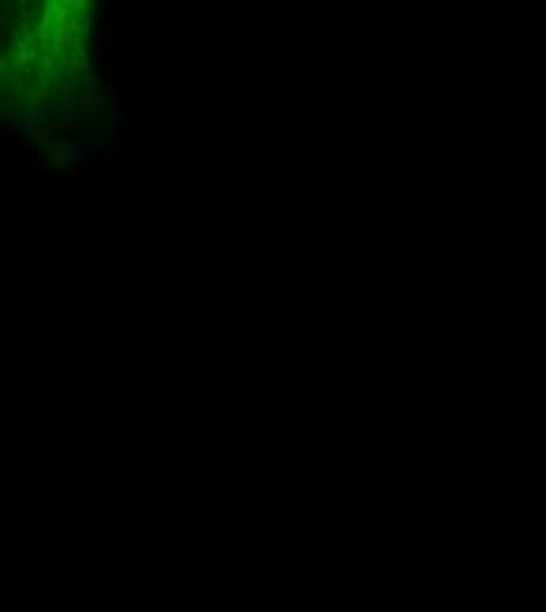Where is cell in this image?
<instances>
[{
	"mask_svg": "<svg viewBox=\"0 0 546 612\" xmlns=\"http://www.w3.org/2000/svg\"><path fill=\"white\" fill-rule=\"evenodd\" d=\"M82 85H85V92H92V90H101L99 78H97V76H82Z\"/></svg>",
	"mask_w": 546,
	"mask_h": 612,
	"instance_id": "obj_9",
	"label": "cell"
},
{
	"mask_svg": "<svg viewBox=\"0 0 546 612\" xmlns=\"http://www.w3.org/2000/svg\"><path fill=\"white\" fill-rule=\"evenodd\" d=\"M54 120H57V125H61V127H73L76 125V120H78V113H73V111H59L57 116H54Z\"/></svg>",
	"mask_w": 546,
	"mask_h": 612,
	"instance_id": "obj_6",
	"label": "cell"
},
{
	"mask_svg": "<svg viewBox=\"0 0 546 612\" xmlns=\"http://www.w3.org/2000/svg\"><path fill=\"white\" fill-rule=\"evenodd\" d=\"M47 118H50V113L45 111V92H42V90L29 94V97L21 101L19 120L26 125V129H40V125L45 123Z\"/></svg>",
	"mask_w": 546,
	"mask_h": 612,
	"instance_id": "obj_2",
	"label": "cell"
},
{
	"mask_svg": "<svg viewBox=\"0 0 546 612\" xmlns=\"http://www.w3.org/2000/svg\"><path fill=\"white\" fill-rule=\"evenodd\" d=\"M64 186L69 188V191H76V188H78V182H76V174H71V179H69V182H66V184H64Z\"/></svg>",
	"mask_w": 546,
	"mask_h": 612,
	"instance_id": "obj_14",
	"label": "cell"
},
{
	"mask_svg": "<svg viewBox=\"0 0 546 612\" xmlns=\"http://www.w3.org/2000/svg\"><path fill=\"white\" fill-rule=\"evenodd\" d=\"M88 141L90 139H76V141H66V139H57L50 144V158L57 165L59 170H69L71 174H76V170L82 165V160L92 158L88 153Z\"/></svg>",
	"mask_w": 546,
	"mask_h": 612,
	"instance_id": "obj_1",
	"label": "cell"
},
{
	"mask_svg": "<svg viewBox=\"0 0 546 612\" xmlns=\"http://www.w3.org/2000/svg\"><path fill=\"white\" fill-rule=\"evenodd\" d=\"M50 38H52V50H54V52H61V50H64V42H69V29L54 26Z\"/></svg>",
	"mask_w": 546,
	"mask_h": 612,
	"instance_id": "obj_5",
	"label": "cell"
},
{
	"mask_svg": "<svg viewBox=\"0 0 546 612\" xmlns=\"http://www.w3.org/2000/svg\"><path fill=\"white\" fill-rule=\"evenodd\" d=\"M38 61H40V71H45V73H47V71H52V69H54L52 57H47V54H40V59H38Z\"/></svg>",
	"mask_w": 546,
	"mask_h": 612,
	"instance_id": "obj_10",
	"label": "cell"
},
{
	"mask_svg": "<svg viewBox=\"0 0 546 612\" xmlns=\"http://www.w3.org/2000/svg\"><path fill=\"white\" fill-rule=\"evenodd\" d=\"M94 139H97V141H104V139H106V132H97V135H94Z\"/></svg>",
	"mask_w": 546,
	"mask_h": 612,
	"instance_id": "obj_16",
	"label": "cell"
},
{
	"mask_svg": "<svg viewBox=\"0 0 546 612\" xmlns=\"http://www.w3.org/2000/svg\"><path fill=\"white\" fill-rule=\"evenodd\" d=\"M7 85H10L7 92H10L12 97H14V94H24V90H26L24 88V78H19V76H12L10 80H7Z\"/></svg>",
	"mask_w": 546,
	"mask_h": 612,
	"instance_id": "obj_7",
	"label": "cell"
},
{
	"mask_svg": "<svg viewBox=\"0 0 546 612\" xmlns=\"http://www.w3.org/2000/svg\"><path fill=\"white\" fill-rule=\"evenodd\" d=\"M0 141H3V144H0V148H3V151H12V144H10V141H7V139H0Z\"/></svg>",
	"mask_w": 546,
	"mask_h": 612,
	"instance_id": "obj_15",
	"label": "cell"
},
{
	"mask_svg": "<svg viewBox=\"0 0 546 612\" xmlns=\"http://www.w3.org/2000/svg\"><path fill=\"white\" fill-rule=\"evenodd\" d=\"M78 69H82V71L90 69V57L82 47L71 50V54H69V71H78Z\"/></svg>",
	"mask_w": 546,
	"mask_h": 612,
	"instance_id": "obj_3",
	"label": "cell"
},
{
	"mask_svg": "<svg viewBox=\"0 0 546 612\" xmlns=\"http://www.w3.org/2000/svg\"><path fill=\"white\" fill-rule=\"evenodd\" d=\"M106 45H108V38H106V35H99V38H94V40L90 42L94 54H99V57H106Z\"/></svg>",
	"mask_w": 546,
	"mask_h": 612,
	"instance_id": "obj_8",
	"label": "cell"
},
{
	"mask_svg": "<svg viewBox=\"0 0 546 612\" xmlns=\"http://www.w3.org/2000/svg\"><path fill=\"white\" fill-rule=\"evenodd\" d=\"M57 7H59V3H57V0H47V3H45V14H50V17H54V14H57V12H59Z\"/></svg>",
	"mask_w": 546,
	"mask_h": 612,
	"instance_id": "obj_11",
	"label": "cell"
},
{
	"mask_svg": "<svg viewBox=\"0 0 546 612\" xmlns=\"http://www.w3.org/2000/svg\"><path fill=\"white\" fill-rule=\"evenodd\" d=\"M26 135H29V144H38V139H40V129H26Z\"/></svg>",
	"mask_w": 546,
	"mask_h": 612,
	"instance_id": "obj_13",
	"label": "cell"
},
{
	"mask_svg": "<svg viewBox=\"0 0 546 612\" xmlns=\"http://www.w3.org/2000/svg\"><path fill=\"white\" fill-rule=\"evenodd\" d=\"M33 57H35V52L29 47V42H24V40H21V42H17V52L12 54V59H14L17 64H29V61H31Z\"/></svg>",
	"mask_w": 546,
	"mask_h": 612,
	"instance_id": "obj_4",
	"label": "cell"
},
{
	"mask_svg": "<svg viewBox=\"0 0 546 612\" xmlns=\"http://www.w3.org/2000/svg\"><path fill=\"white\" fill-rule=\"evenodd\" d=\"M50 186H52V184L47 182V177H45V174H40L38 179H35V188H38V191H45V188H50Z\"/></svg>",
	"mask_w": 546,
	"mask_h": 612,
	"instance_id": "obj_12",
	"label": "cell"
}]
</instances>
